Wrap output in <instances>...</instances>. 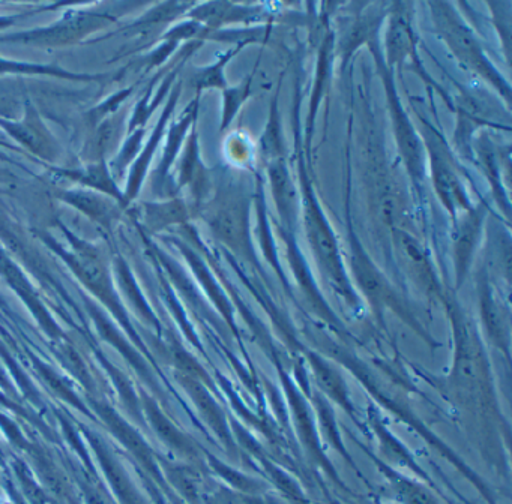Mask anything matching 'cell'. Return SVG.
Here are the masks:
<instances>
[{
    "label": "cell",
    "mask_w": 512,
    "mask_h": 504,
    "mask_svg": "<svg viewBox=\"0 0 512 504\" xmlns=\"http://www.w3.org/2000/svg\"><path fill=\"white\" fill-rule=\"evenodd\" d=\"M443 305L454 335V363L446 384L455 401L464 407L479 414L493 413L496 410L493 378L481 336L473 329L457 300L445 296Z\"/></svg>",
    "instance_id": "6da1fadb"
},
{
    "label": "cell",
    "mask_w": 512,
    "mask_h": 504,
    "mask_svg": "<svg viewBox=\"0 0 512 504\" xmlns=\"http://www.w3.org/2000/svg\"><path fill=\"white\" fill-rule=\"evenodd\" d=\"M299 179H301L302 221H304L305 236H307L314 261L329 287L344 299L347 305L358 308L359 297L344 266L337 236L314 194L302 159L299 162Z\"/></svg>",
    "instance_id": "7a4b0ae2"
},
{
    "label": "cell",
    "mask_w": 512,
    "mask_h": 504,
    "mask_svg": "<svg viewBox=\"0 0 512 504\" xmlns=\"http://www.w3.org/2000/svg\"><path fill=\"white\" fill-rule=\"evenodd\" d=\"M428 6H430L434 29L439 38L445 42L452 56L463 65V68L484 78L509 102L511 87L508 81L500 75L496 66L488 59L478 36L464 21L455 6L448 2H428Z\"/></svg>",
    "instance_id": "3957f363"
},
{
    "label": "cell",
    "mask_w": 512,
    "mask_h": 504,
    "mask_svg": "<svg viewBox=\"0 0 512 504\" xmlns=\"http://www.w3.org/2000/svg\"><path fill=\"white\" fill-rule=\"evenodd\" d=\"M250 195L241 183L230 182L218 192L208 213L209 227L236 257L256 261L250 233Z\"/></svg>",
    "instance_id": "277c9868"
},
{
    "label": "cell",
    "mask_w": 512,
    "mask_h": 504,
    "mask_svg": "<svg viewBox=\"0 0 512 504\" xmlns=\"http://www.w3.org/2000/svg\"><path fill=\"white\" fill-rule=\"evenodd\" d=\"M349 267L350 281L353 288H358L359 293L365 297L371 311L382 318L385 311H394L398 317L415 327L418 332L425 335L419 327L418 320L413 317L412 312L407 308L397 291L392 287L385 275L380 272L373 258L365 251L358 237L353 233L352 225L349 224Z\"/></svg>",
    "instance_id": "5b68a950"
},
{
    "label": "cell",
    "mask_w": 512,
    "mask_h": 504,
    "mask_svg": "<svg viewBox=\"0 0 512 504\" xmlns=\"http://www.w3.org/2000/svg\"><path fill=\"white\" fill-rule=\"evenodd\" d=\"M368 47H370L371 53L374 54L383 86H385L386 101H388V110L391 114L398 152H400L404 167H406L407 174H409L412 182L415 185H421L424 182L425 174H427V153H425L424 141H422L421 135L416 132L412 120L404 111L397 87H395L394 74H392L394 69L388 68L383 62L377 39L371 42Z\"/></svg>",
    "instance_id": "8992f818"
},
{
    "label": "cell",
    "mask_w": 512,
    "mask_h": 504,
    "mask_svg": "<svg viewBox=\"0 0 512 504\" xmlns=\"http://www.w3.org/2000/svg\"><path fill=\"white\" fill-rule=\"evenodd\" d=\"M367 161L374 216L389 234L398 228H406L404 224H406L407 206L403 191L377 144H370Z\"/></svg>",
    "instance_id": "52a82bcc"
},
{
    "label": "cell",
    "mask_w": 512,
    "mask_h": 504,
    "mask_svg": "<svg viewBox=\"0 0 512 504\" xmlns=\"http://www.w3.org/2000/svg\"><path fill=\"white\" fill-rule=\"evenodd\" d=\"M424 123V141L425 153H427V162L430 161V176L433 182L434 191L437 197L442 201L443 207L451 213L454 218H457L458 212H466L473 206L470 201L469 194L449 158L448 150H446L445 143L442 138L437 135V132L431 128L430 123Z\"/></svg>",
    "instance_id": "ba28073f"
},
{
    "label": "cell",
    "mask_w": 512,
    "mask_h": 504,
    "mask_svg": "<svg viewBox=\"0 0 512 504\" xmlns=\"http://www.w3.org/2000/svg\"><path fill=\"white\" fill-rule=\"evenodd\" d=\"M391 240L395 257L407 279L425 296L439 297L443 302L445 294L439 276L427 249L419 242L418 237L407 228H398L392 231Z\"/></svg>",
    "instance_id": "9c48e42d"
},
{
    "label": "cell",
    "mask_w": 512,
    "mask_h": 504,
    "mask_svg": "<svg viewBox=\"0 0 512 504\" xmlns=\"http://www.w3.org/2000/svg\"><path fill=\"white\" fill-rule=\"evenodd\" d=\"M488 207L485 203L473 204L469 210L455 218L452 231V261H454L455 281L461 287L475 258L476 249L484 233Z\"/></svg>",
    "instance_id": "30bf717a"
},
{
    "label": "cell",
    "mask_w": 512,
    "mask_h": 504,
    "mask_svg": "<svg viewBox=\"0 0 512 504\" xmlns=\"http://www.w3.org/2000/svg\"><path fill=\"white\" fill-rule=\"evenodd\" d=\"M479 317L485 338L500 353L509 357L511 350V317L509 308L496 291L487 273L478 278Z\"/></svg>",
    "instance_id": "8fae6325"
},
{
    "label": "cell",
    "mask_w": 512,
    "mask_h": 504,
    "mask_svg": "<svg viewBox=\"0 0 512 504\" xmlns=\"http://www.w3.org/2000/svg\"><path fill=\"white\" fill-rule=\"evenodd\" d=\"M412 5L410 3H391L388 12V24L385 33V56L383 62L388 68L403 65L407 59L416 60L415 29L412 24Z\"/></svg>",
    "instance_id": "7c38bea8"
},
{
    "label": "cell",
    "mask_w": 512,
    "mask_h": 504,
    "mask_svg": "<svg viewBox=\"0 0 512 504\" xmlns=\"http://www.w3.org/2000/svg\"><path fill=\"white\" fill-rule=\"evenodd\" d=\"M391 3H370L365 9H359L358 14L350 20L349 26L344 30L338 41V51L341 54L343 63L347 62L350 56L358 50L361 45L371 44L376 41L379 35L380 26L383 20L388 17Z\"/></svg>",
    "instance_id": "4fadbf2b"
},
{
    "label": "cell",
    "mask_w": 512,
    "mask_h": 504,
    "mask_svg": "<svg viewBox=\"0 0 512 504\" xmlns=\"http://www.w3.org/2000/svg\"><path fill=\"white\" fill-rule=\"evenodd\" d=\"M268 177L271 183L272 197H274L275 207L281 221L289 230L295 227L298 219V210L301 206L298 192H296L295 182L286 161L281 156H271L268 162Z\"/></svg>",
    "instance_id": "5bb4252c"
},
{
    "label": "cell",
    "mask_w": 512,
    "mask_h": 504,
    "mask_svg": "<svg viewBox=\"0 0 512 504\" xmlns=\"http://www.w3.org/2000/svg\"><path fill=\"white\" fill-rule=\"evenodd\" d=\"M265 5H245V3L212 2L200 5L194 11L196 20L205 23L211 30H220V27L229 24L260 23L268 17Z\"/></svg>",
    "instance_id": "9a60e30c"
},
{
    "label": "cell",
    "mask_w": 512,
    "mask_h": 504,
    "mask_svg": "<svg viewBox=\"0 0 512 504\" xmlns=\"http://www.w3.org/2000/svg\"><path fill=\"white\" fill-rule=\"evenodd\" d=\"M310 366L319 389L335 404L352 413V402H350L346 380H344L340 369L334 363L320 357L319 354H310Z\"/></svg>",
    "instance_id": "2e32d148"
},
{
    "label": "cell",
    "mask_w": 512,
    "mask_h": 504,
    "mask_svg": "<svg viewBox=\"0 0 512 504\" xmlns=\"http://www.w3.org/2000/svg\"><path fill=\"white\" fill-rule=\"evenodd\" d=\"M251 89H253V75L245 78L238 86L229 87L223 90L224 104L223 117H221V129L229 128L230 123L235 119L242 105L250 98Z\"/></svg>",
    "instance_id": "e0dca14e"
},
{
    "label": "cell",
    "mask_w": 512,
    "mask_h": 504,
    "mask_svg": "<svg viewBox=\"0 0 512 504\" xmlns=\"http://www.w3.org/2000/svg\"><path fill=\"white\" fill-rule=\"evenodd\" d=\"M244 44L235 45V47L227 50L226 53L221 56V59L218 60L215 65L209 66L206 71H203L202 74L199 75V80H197V86L199 89H208V87H218V89L224 90L227 87L226 78H224V66L242 50Z\"/></svg>",
    "instance_id": "ac0fdd59"
},
{
    "label": "cell",
    "mask_w": 512,
    "mask_h": 504,
    "mask_svg": "<svg viewBox=\"0 0 512 504\" xmlns=\"http://www.w3.org/2000/svg\"><path fill=\"white\" fill-rule=\"evenodd\" d=\"M227 158L230 159L235 167H248L253 161V146H251L250 138L242 132H233L227 138Z\"/></svg>",
    "instance_id": "d6986e66"
},
{
    "label": "cell",
    "mask_w": 512,
    "mask_h": 504,
    "mask_svg": "<svg viewBox=\"0 0 512 504\" xmlns=\"http://www.w3.org/2000/svg\"><path fill=\"white\" fill-rule=\"evenodd\" d=\"M488 8L493 12L494 26L497 27V33L503 38V48H505L506 62H509V51H511V2H491L487 3Z\"/></svg>",
    "instance_id": "ffe728a7"
},
{
    "label": "cell",
    "mask_w": 512,
    "mask_h": 504,
    "mask_svg": "<svg viewBox=\"0 0 512 504\" xmlns=\"http://www.w3.org/2000/svg\"><path fill=\"white\" fill-rule=\"evenodd\" d=\"M193 393L196 396L197 401H199L200 407H202L203 416H205L206 420L211 422V425L217 429L218 432L223 431L224 429V417L223 411L221 408L215 404L214 399L208 395L205 389H202L199 383H193Z\"/></svg>",
    "instance_id": "44dd1931"
},
{
    "label": "cell",
    "mask_w": 512,
    "mask_h": 504,
    "mask_svg": "<svg viewBox=\"0 0 512 504\" xmlns=\"http://www.w3.org/2000/svg\"><path fill=\"white\" fill-rule=\"evenodd\" d=\"M397 492L406 504H437L427 491L403 480L398 482Z\"/></svg>",
    "instance_id": "7402d4cb"
},
{
    "label": "cell",
    "mask_w": 512,
    "mask_h": 504,
    "mask_svg": "<svg viewBox=\"0 0 512 504\" xmlns=\"http://www.w3.org/2000/svg\"><path fill=\"white\" fill-rule=\"evenodd\" d=\"M217 504H244L241 501V498L238 495H233L232 492L230 494H223L217 500Z\"/></svg>",
    "instance_id": "603a6c76"
}]
</instances>
